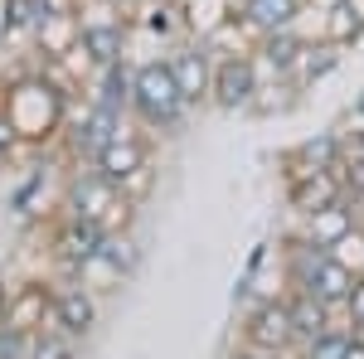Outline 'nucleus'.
<instances>
[{
  "instance_id": "7",
  "label": "nucleus",
  "mask_w": 364,
  "mask_h": 359,
  "mask_svg": "<svg viewBox=\"0 0 364 359\" xmlns=\"http://www.w3.org/2000/svg\"><path fill=\"white\" fill-rule=\"evenodd\" d=\"M146 161H156V146H151V136L146 132H136V127H122V136H112L102 151H97V161L92 166L102 170L112 185H127L132 175H136Z\"/></svg>"
},
{
  "instance_id": "14",
  "label": "nucleus",
  "mask_w": 364,
  "mask_h": 359,
  "mask_svg": "<svg viewBox=\"0 0 364 359\" xmlns=\"http://www.w3.org/2000/svg\"><path fill=\"white\" fill-rule=\"evenodd\" d=\"M287 311H291V331H296V345L301 340H316V335L345 326L340 311L331 301H321L316 291H287Z\"/></svg>"
},
{
  "instance_id": "24",
  "label": "nucleus",
  "mask_w": 364,
  "mask_h": 359,
  "mask_svg": "<svg viewBox=\"0 0 364 359\" xmlns=\"http://www.w3.org/2000/svg\"><path fill=\"white\" fill-rule=\"evenodd\" d=\"M345 326L355 335H364V272L355 282V291H350V301H345Z\"/></svg>"
},
{
  "instance_id": "5",
  "label": "nucleus",
  "mask_w": 364,
  "mask_h": 359,
  "mask_svg": "<svg viewBox=\"0 0 364 359\" xmlns=\"http://www.w3.org/2000/svg\"><path fill=\"white\" fill-rule=\"evenodd\" d=\"M257 87H262V68H257L252 49H243V54H219V63H214V92H209L214 107L219 112H248Z\"/></svg>"
},
{
  "instance_id": "27",
  "label": "nucleus",
  "mask_w": 364,
  "mask_h": 359,
  "mask_svg": "<svg viewBox=\"0 0 364 359\" xmlns=\"http://www.w3.org/2000/svg\"><path fill=\"white\" fill-rule=\"evenodd\" d=\"M267 252H272V243H257V248L248 252V267H243V272L257 277V272H262V262H267Z\"/></svg>"
},
{
  "instance_id": "23",
  "label": "nucleus",
  "mask_w": 364,
  "mask_h": 359,
  "mask_svg": "<svg viewBox=\"0 0 364 359\" xmlns=\"http://www.w3.org/2000/svg\"><path fill=\"white\" fill-rule=\"evenodd\" d=\"M39 194H44V166H29V175H25V185L10 194V209L20 214V219H34L44 204H39Z\"/></svg>"
},
{
  "instance_id": "9",
  "label": "nucleus",
  "mask_w": 364,
  "mask_h": 359,
  "mask_svg": "<svg viewBox=\"0 0 364 359\" xmlns=\"http://www.w3.org/2000/svg\"><path fill=\"white\" fill-rule=\"evenodd\" d=\"M54 286L58 282H20L10 291V306H5V326L25 331V335L44 331L54 321Z\"/></svg>"
},
{
  "instance_id": "13",
  "label": "nucleus",
  "mask_w": 364,
  "mask_h": 359,
  "mask_svg": "<svg viewBox=\"0 0 364 359\" xmlns=\"http://www.w3.org/2000/svg\"><path fill=\"white\" fill-rule=\"evenodd\" d=\"M336 161H340V132H321V136H306V141L287 146V151L277 156L282 180H291V175H306V170H331Z\"/></svg>"
},
{
  "instance_id": "28",
  "label": "nucleus",
  "mask_w": 364,
  "mask_h": 359,
  "mask_svg": "<svg viewBox=\"0 0 364 359\" xmlns=\"http://www.w3.org/2000/svg\"><path fill=\"white\" fill-rule=\"evenodd\" d=\"M345 117H350L355 127H360V122H364V87H360V92H355V97H350V112H345Z\"/></svg>"
},
{
  "instance_id": "10",
  "label": "nucleus",
  "mask_w": 364,
  "mask_h": 359,
  "mask_svg": "<svg viewBox=\"0 0 364 359\" xmlns=\"http://www.w3.org/2000/svg\"><path fill=\"white\" fill-rule=\"evenodd\" d=\"M282 190H287V209H291L296 219H306V214H316V209H326V204L345 199V185H340L336 166H331V170L291 175V180H282Z\"/></svg>"
},
{
  "instance_id": "20",
  "label": "nucleus",
  "mask_w": 364,
  "mask_h": 359,
  "mask_svg": "<svg viewBox=\"0 0 364 359\" xmlns=\"http://www.w3.org/2000/svg\"><path fill=\"white\" fill-rule=\"evenodd\" d=\"M345 54H350L345 44H331V39H321V34H316V39L306 44V54H301V63H296V73H291V78L311 92L321 78H331L340 63H345Z\"/></svg>"
},
{
  "instance_id": "1",
  "label": "nucleus",
  "mask_w": 364,
  "mask_h": 359,
  "mask_svg": "<svg viewBox=\"0 0 364 359\" xmlns=\"http://www.w3.org/2000/svg\"><path fill=\"white\" fill-rule=\"evenodd\" d=\"M0 112L10 117L20 146H34V151H49L58 146L63 127H68V112H73V97L34 63H20L15 78H5V92H0Z\"/></svg>"
},
{
  "instance_id": "19",
  "label": "nucleus",
  "mask_w": 364,
  "mask_h": 359,
  "mask_svg": "<svg viewBox=\"0 0 364 359\" xmlns=\"http://www.w3.org/2000/svg\"><path fill=\"white\" fill-rule=\"evenodd\" d=\"M316 34H321V39H331V44L355 49V44H360V34H364V15L350 5V0H336V5L316 10Z\"/></svg>"
},
{
  "instance_id": "16",
  "label": "nucleus",
  "mask_w": 364,
  "mask_h": 359,
  "mask_svg": "<svg viewBox=\"0 0 364 359\" xmlns=\"http://www.w3.org/2000/svg\"><path fill=\"white\" fill-rule=\"evenodd\" d=\"M127 39H132V20H83V54L92 58V68L127 58Z\"/></svg>"
},
{
  "instance_id": "12",
  "label": "nucleus",
  "mask_w": 364,
  "mask_h": 359,
  "mask_svg": "<svg viewBox=\"0 0 364 359\" xmlns=\"http://www.w3.org/2000/svg\"><path fill=\"white\" fill-rule=\"evenodd\" d=\"M83 44V20L78 10H49V20L34 29V58L39 63H58Z\"/></svg>"
},
{
  "instance_id": "3",
  "label": "nucleus",
  "mask_w": 364,
  "mask_h": 359,
  "mask_svg": "<svg viewBox=\"0 0 364 359\" xmlns=\"http://www.w3.org/2000/svg\"><path fill=\"white\" fill-rule=\"evenodd\" d=\"M238 345L262 350L272 359H287L296 350V331H291V311H287V291L277 296H257L243 306V326H238Z\"/></svg>"
},
{
  "instance_id": "15",
  "label": "nucleus",
  "mask_w": 364,
  "mask_h": 359,
  "mask_svg": "<svg viewBox=\"0 0 364 359\" xmlns=\"http://www.w3.org/2000/svg\"><path fill=\"white\" fill-rule=\"evenodd\" d=\"M92 102H102V107H117L132 117V97H136V63H132V54L117 58V63H107V68H97L92 73Z\"/></svg>"
},
{
  "instance_id": "6",
  "label": "nucleus",
  "mask_w": 364,
  "mask_h": 359,
  "mask_svg": "<svg viewBox=\"0 0 364 359\" xmlns=\"http://www.w3.org/2000/svg\"><path fill=\"white\" fill-rule=\"evenodd\" d=\"M306 44H311V34H301V25L257 34L252 58H257V68H262V83H272V78H291L296 63H301V54H306Z\"/></svg>"
},
{
  "instance_id": "30",
  "label": "nucleus",
  "mask_w": 364,
  "mask_h": 359,
  "mask_svg": "<svg viewBox=\"0 0 364 359\" xmlns=\"http://www.w3.org/2000/svg\"><path fill=\"white\" fill-rule=\"evenodd\" d=\"M10 291H15V286H5V272H0V321H5V306H10Z\"/></svg>"
},
{
  "instance_id": "29",
  "label": "nucleus",
  "mask_w": 364,
  "mask_h": 359,
  "mask_svg": "<svg viewBox=\"0 0 364 359\" xmlns=\"http://www.w3.org/2000/svg\"><path fill=\"white\" fill-rule=\"evenodd\" d=\"M345 359H364V335H355V340H350V350H345Z\"/></svg>"
},
{
  "instance_id": "4",
  "label": "nucleus",
  "mask_w": 364,
  "mask_h": 359,
  "mask_svg": "<svg viewBox=\"0 0 364 359\" xmlns=\"http://www.w3.org/2000/svg\"><path fill=\"white\" fill-rule=\"evenodd\" d=\"M166 58H170V73H175L180 92L190 97V107H204L209 92H214V63H219L214 44L204 34H190V39H175Z\"/></svg>"
},
{
  "instance_id": "22",
  "label": "nucleus",
  "mask_w": 364,
  "mask_h": 359,
  "mask_svg": "<svg viewBox=\"0 0 364 359\" xmlns=\"http://www.w3.org/2000/svg\"><path fill=\"white\" fill-rule=\"evenodd\" d=\"M350 340H355V331H350V326H336V331L316 335V340H301V345L291 350V359H345Z\"/></svg>"
},
{
  "instance_id": "26",
  "label": "nucleus",
  "mask_w": 364,
  "mask_h": 359,
  "mask_svg": "<svg viewBox=\"0 0 364 359\" xmlns=\"http://www.w3.org/2000/svg\"><path fill=\"white\" fill-rule=\"evenodd\" d=\"M15 151H20V136H15V127H10V117H5V112H0V156H5V161H10V156H15Z\"/></svg>"
},
{
  "instance_id": "11",
  "label": "nucleus",
  "mask_w": 364,
  "mask_h": 359,
  "mask_svg": "<svg viewBox=\"0 0 364 359\" xmlns=\"http://www.w3.org/2000/svg\"><path fill=\"white\" fill-rule=\"evenodd\" d=\"M364 223V209L355 194H345V199H336V204H326V209H316V214H306L301 219V233H306L311 243H321V248H336L345 233H355Z\"/></svg>"
},
{
  "instance_id": "31",
  "label": "nucleus",
  "mask_w": 364,
  "mask_h": 359,
  "mask_svg": "<svg viewBox=\"0 0 364 359\" xmlns=\"http://www.w3.org/2000/svg\"><path fill=\"white\" fill-rule=\"evenodd\" d=\"M355 54H364V34H360V44H355Z\"/></svg>"
},
{
  "instance_id": "25",
  "label": "nucleus",
  "mask_w": 364,
  "mask_h": 359,
  "mask_svg": "<svg viewBox=\"0 0 364 359\" xmlns=\"http://www.w3.org/2000/svg\"><path fill=\"white\" fill-rule=\"evenodd\" d=\"M122 190L132 194V199H141V204H146V194L156 190V161H146V166H141L136 175H132V180H127V185H122Z\"/></svg>"
},
{
  "instance_id": "2",
  "label": "nucleus",
  "mask_w": 364,
  "mask_h": 359,
  "mask_svg": "<svg viewBox=\"0 0 364 359\" xmlns=\"http://www.w3.org/2000/svg\"><path fill=\"white\" fill-rule=\"evenodd\" d=\"M190 97L180 92L175 73H170V58H141L136 63V97H132V122L141 132H161L175 136L185 132L190 122Z\"/></svg>"
},
{
  "instance_id": "18",
  "label": "nucleus",
  "mask_w": 364,
  "mask_h": 359,
  "mask_svg": "<svg viewBox=\"0 0 364 359\" xmlns=\"http://www.w3.org/2000/svg\"><path fill=\"white\" fill-rule=\"evenodd\" d=\"M355 282H360V272H355L350 262H340L336 252H326V257L316 262V272H311L306 291H316L321 301H331L336 311H345V301H350V291H355Z\"/></svg>"
},
{
  "instance_id": "8",
  "label": "nucleus",
  "mask_w": 364,
  "mask_h": 359,
  "mask_svg": "<svg viewBox=\"0 0 364 359\" xmlns=\"http://www.w3.org/2000/svg\"><path fill=\"white\" fill-rule=\"evenodd\" d=\"M97 316H102V306H97V291L87 282H58L54 286V326L58 331L87 340L97 331Z\"/></svg>"
},
{
  "instance_id": "17",
  "label": "nucleus",
  "mask_w": 364,
  "mask_h": 359,
  "mask_svg": "<svg viewBox=\"0 0 364 359\" xmlns=\"http://www.w3.org/2000/svg\"><path fill=\"white\" fill-rule=\"evenodd\" d=\"M233 10H238L257 34H267V29L301 25L311 15V0H233Z\"/></svg>"
},
{
  "instance_id": "21",
  "label": "nucleus",
  "mask_w": 364,
  "mask_h": 359,
  "mask_svg": "<svg viewBox=\"0 0 364 359\" xmlns=\"http://www.w3.org/2000/svg\"><path fill=\"white\" fill-rule=\"evenodd\" d=\"M29 359H78V335L58 331L54 321L29 335Z\"/></svg>"
}]
</instances>
